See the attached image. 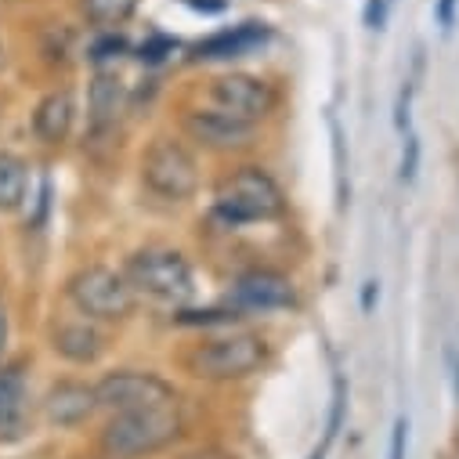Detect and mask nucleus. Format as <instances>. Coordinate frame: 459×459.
I'll use <instances>...</instances> for the list:
<instances>
[{
  "instance_id": "1",
  "label": "nucleus",
  "mask_w": 459,
  "mask_h": 459,
  "mask_svg": "<svg viewBox=\"0 0 459 459\" xmlns=\"http://www.w3.org/2000/svg\"><path fill=\"white\" fill-rule=\"evenodd\" d=\"M282 210H286V195L264 167H239L213 192V217L228 228L275 221L282 217Z\"/></svg>"
},
{
  "instance_id": "2",
  "label": "nucleus",
  "mask_w": 459,
  "mask_h": 459,
  "mask_svg": "<svg viewBox=\"0 0 459 459\" xmlns=\"http://www.w3.org/2000/svg\"><path fill=\"white\" fill-rule=\"evenodd\" d=\"M178 434H181V416H178V402H174V405H160V409L117 412L105 423L98 441L108 459H142V455H152V452L174 445Z\"/></svg>"
},
{
  "instance_id": "3",
  "label": "nucleus",
  "mask_w": 459,
  "mask_h": 459,
  "mask_svg": "<svg viewBox=\"0 0 459 459\" xmlns=\"http://www.w3.org/2000/svg\"><path fill=\"white\" fill-rule=\"evenodd\" d=\"M268 362V343L257 333H228L213 336L188 355V373L199 380L228 384V380H247Z\"/></svg>"
},
{
  "instance_id": "4",
  "label": "nucleus",
  "mask_w": 459,
  "mask_h": 459,
  "mask_svg": "<svg viewBox=\"0 0 459 459\" xmlns=\"http://www.w3.org/2000/svg\"><path fill=\"white\" fill-rule=\"evenodd\" d=\"M73 307L94 322H124L134 315L138 307V293L134 286L105 264H91V268H80L69 286H65Z\"/></svg>"
},
{
  "instance_id": "5",
  "label": "nucleus",
  "mask_w": 459,
  "mask_h": 459,
  "mask_svg": "<svg viewBox=\"0 0 459 459\" xmlns=\"http://www.w3.org/2000/svg\"><path fill=\"white\" fill-rule=\"evenodd\" d=\"M124 279L134 286V293H145L163 304H185L195 293L188 261L170 247H145V250L131 254Z\"/></svg>"
},
{
  "instance_id": "6",
  "label": "nucleus",
  "mask_w": 459,
  "mask_h": 459,
  "mask_svg": "<svg viewBox=\"0 0 459 459\" xmlns=\"http://www.w3.org/2000/svg\"><path fill=\"white\" fill-rule=\"evenodd\" d=\"M142 181L156 199L181 203L199 188L195 156L174 138H156L142 160Z\"/></svg>"
},
{
  "instance_id": "7",
  "label": "nucleus",
  "mask_w": 459,
  "mask_h": 459,
  "mask_svg": "<svg viewBox=\"0 0 459 459\" xmlns=\"http://www.w3.org/2000/svg\"><path fill=\"white\" fill-rule=\"evenodd\" d=\"M94 398H98V409H108V412H138V409H160L178 402L174 387L163 377L138 373V369H120L101 377L94 384Z\"/></svg>"
},
{
  "instance_id": "8",
  "label": "nucleus",
  "mask_w": 459,
  "mask_h": 459,
  "mask_svg": "<svg viewBox=\"0 0 459 459\" xmlns=\"http://www.w3.org/2000/svg\"><path fill=\"white\" fill-rule=\"evenodd\" d=\"M210 94L213 101L224 108V112H232V117L247 120V124H257L264 120L268 112L275 108V91L268 80L261 76H250V73H228V76H217L210 83Z\"/></svg>"
},
{
  "instance_id": "9",
  "label": "nucleus",
  "mask_w": 459,
  "mask_h": 459,
  "mask_svg": "<svg viewBox=\"0 0 459 459\" xmlns=\"http://www.w3.org/2000/svg\"><path fill=\"white\" fill-rule=\"evenodd\" d=\"M232 300L243 311H286L297 304V286L272 268H250L232 282Z\"/></svg>"
},
{
  "instance_id": "10",
  "label": "nucleus",
  "mask_w": 459,
  "mask_h": 459,
  "mask_svg": "<svg viewBox=\"0 0 459 459\" xmlns=\"http://www.w3.org/2000/svg\"><path fill=\"white\" fill-rule=\"evenodd\" d=\"M185 131L192 134V142H199L203 149H213V152L243 149L254 138V124L232 117V112H224V108H195V112H188Z\"/></svg>"
},
{
  "instance_id": "11",
  "label": "nucleus",
  "mask_w": 459,
  "mask_h": 459,
  "mask_svg": "<svg viewBox=\"0 0 459 459\" xmlns=\"http://www.w3.org/2000/svg\"><path fill=\"white\" fill-rule=\"evenodd\" d=\"M30 430V387L19 366H0V441H19Z\"/></svg>"
},
{
  "instance_id": "12",
  "label": "nucleus",
  "mask_w": 459,
  "mask_h": 459,
  "mask_svg": "<svg viewBox=\"0 0 459 459\" xmlns=\"http://www.w3.org/2000/svg\"><path fill=\"white\" fill-rule=\"evenodd\" d=\"M98 409L94 387L80 384V380H62L44 394V416L55 427H80L83 420H91Z\"/></svg>"
},
{
  "instance_id": "13",
  "label": "nucleus",
  "mask_w": 459,
  "mask_h": 459,
  "mask_svg": "<svg viewBox=\"0 0 459 459\" xmlns=\"http://www.w3.org/2000/svg\"><path fill=\"white\" fill-rule=\"evenodd\" d=\"M73 124H76V98L69 87L44 94L40 105L33 108V134L44 145H62L73 134Z\"/></svg>"
},
{
  "instance_id": "14",
  "label": "nucleus",
  "mask_w": 459,
  "mask_h": 459,
  "mask_svg": "<svg viewBox=\"0 0 459 459\" xmlns=\"http://www.w3.org/2000/svg\"><path fill=\"white\" fill-rule=\"evenodd\" d=\"M51 348L55 355H62L65 362H76V366H91L101 359L105 351V336L83 318V322H62L55 333H51Z\"/></svg>"
},
{
  "instance_id": "15",
  "label": "nucleus",
  "mask_w": 459,
  "mask_h": 459,
  "mask_svg": "<svg viewBox=\"0 0 459 459\" xmlns=\"http://www.w3.org/2000/svg\"><path fill=\"white\" fill-rule=\"evenodd\" d=\"M264 37H268V30H264V26H257V22H243V26H232V30H224V33H213V37H206L203 44H195L192 58H195V62H213V58H236V55L250 51L254 44H261Z\"/></svg>"
},
{
  "instance_id": "16",
  "label": "nucleus",
  "mask_w": 459,
  "mask_h": 459,
  "mask_svg": "<svg viewBox=\"0 0 459 459\" xmlns=\"http://www.w3.org/2000/svg\"><path fill=\"white\" fill-rule=\"evenodd\" d=\"M127 105V83L117 73H98L91 83V124L94 131H105L120 120Z\"/></svg>"
},
{
  "instance_id": "17",
  "label": "nucleus",
  "mask_w": 459,
  "mask_h": 459,
  "mask_svg": "<svg viewBox=\"0 0 459 459\" xmlns=\"http://www.w3.org/2000/svg\"><path fill=\"white\" fill-rule=\"evenodd\" d=\"M30 192V167L15 152H0V210L12 213L26 203Z\"/></svg>"
},
{
  "instance_id": "18",
  "label": "nucleus",
  "mask_w": 459,
  "mask_h": 459,
  "mask_svg": "<svg viewBox=\"0 0 459 459\" xmlns=\"http://www.w3.org/2000/svg\"><path fill=\"white\" fill-rule=\"evenodd\" d=\"M138 0H80V12L91 26H101V30H112L134 15Z\"/></svg>"
},
{
  "instance_id": "19",
  "label": "nucleus",
  "mask_w": 459,
  "mask_h": 459,
  "mask_svg": "<svg viewBox=\"0 0 459 459\" xmlns=\"http://www.w3.org/2000/svg\"><path fill=\"white\" fill-rule=\"evenodd\" d=\"M167 55H174V40H167V37H152L149 44H142V58L152 62V65L163 62Z\"/></svg>"
},
{
  "instance_id": "20",
  "label": "nucleus",
  "mask_w": 459,
  "mask_h": 459,
  "mask_svg": "<svg viewBox=\"0 0 459 459\" xmlns=\"http://www.w3.org/2000/svg\"><path fill=\"white\" fill-rule=\"evenodd\" d=\"M236 315H224V311H188V315H178L181 325H210V322H228Z\"/></svg>"
},
{
  "instance_id": "21",
  "label": "nucleus",
  "mask_w": 459,
  "mask_h": 459,
  "mask_svg": "<svg viewBox=\"0 0 459 459\" xmlns=\"http://www.w3.org/2000/svg\"><path fill=\"white\" fill-rule=\"evenodd\" d=\"M416 160H420V145H416V138H409L405 142V160H402V178L405 181L416 178Z\"/></svg>"
},
{
  "instance_id": "22",
  "label": "nucleus",
  "mask_w": 459,
  "mask_h": 459,
  "mask_svg": "<svg viewBox=\"0 0 459 459\" xmlns=\"http://www.w3.org/2000/svg\"><path fill=\"white\" fill-rule=\"evenodd\" d=\"M405 420L394 423V437H391V459H405Z\"/></svg>"
},
{
  "instance_id": "23",
  "label": "nucleus",
  "mask_w": 459,
  "mask_h": 459,
  "mask_svg": "<svg viewBox=\"0 0 459 459\" xmlns=\"http://www.w3.org/2000/svg\"><path fill=\"white\" fill-rule=\"evenodd\" d=\"M437 22H441V30H452V22H455V0H437Z\"/></svg>"
},
{
  "instance_id": "24",
  "label": "nucleus",
  "mask_w": 459,
  "mask_h": 459,
  "mask_svg": "<svg viewBox=\"0 0 459 459\" xmlns=\"http://www.w3.org/2000/svg\"><path fill=\"white\" fill-rule=\"evenodd\" d=\"M112 51L120 55V51H124V40H101V44H94V55H91V58L101 62V58H112Z\"/></svg>"
},
{
  "instance_id": "25",
  "label": "nucleus",
  "mask_w": 459,
  "mask_h": 459,
  "mask_svg": "<svg viewBox=\"0 0 459 459\" xmlns=\"http://www.w3.org/2000/svg\"><path fill=\"white\" fill-rule=\"evenodd\" d=\"M181 459H236V455H228L224 448H195V452H185Z\"/></svg>"
},
{
  "instance_id": "26",
  "label": "nucleus",
  "mask_w": 459,
  "mask_h": 459,
  "mask_svg": "<svg viewBox=\"0 0 459 459\" xmlns=\"http://www.w3.org/2000/svg\"><path fill=\"white\" fill-rule=\"evenodd\" d=\"M8 348V307H4V297H0V355Z\"/></svg>"
},
{
  "instance_id": "27",
  "label": "nucleus",
  "mask_w": 459,
  "mask_h": 459,
  "mask_svg": "<svg viewBox=\"0 0 459 459\" xmlns=\"http://www.w3.org/2000/svg\"><path fill=\"white\" fill-rule=\"evenodd\" d=\"M185 4H192L199 12H224V0H185Z\"/></svg>"
}]
</instances>
